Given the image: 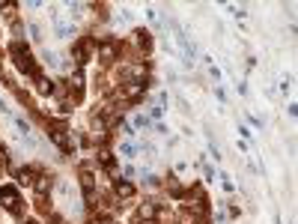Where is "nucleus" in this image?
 <instances>
[{
    "instance_id": "1",
    "label": "nucleus",
    "mask_w": 298,
    "mask_h": 224,
    "mask_svg": "<svg viewBox=\"0 0 298 224\" xmlns=\"http://www.w3.org/2000/svg\"><path fill=\"white\" fill-rule=\"evenodd\" d=\"M6 54H9L15 72L21 75V78H27V81H33L36 75L45 72V69L39 66V57L30 51V42H9V45H6Z\"/></svg>"
},
{
    "instance_id": "2",
    "label": "nucleus",
    "mask_w": 298,
    "mask_h": 224,
    "mask_svg": "<svg viewBox=\"0 0 298 224\" xmlns=\"http://www.w3.org/2000/svg\"><path fill=\"white\" fill-rule=\"evenodd\" d=\"M96 51H99V39L96 36H78L69 48V60L74 63V69H84L90 63H96Z\"/></svg>"
},
{
    "instance_id": "3",
    "label": "nucleus",
    "mask_w": 298,
    "mask_h": 224,
    "mask_svg": "<svg viewBox=\"0 0 298 224\" xmlns=\"http://www.w3.org/2000/svg\"><path fill=\"white\" fill-rule=\"evenodd\" d=\"M74 171H78V188H81L84 197L99 194V168H96V162H78Z\"/></svg>"
},
{
    "instance_id": "4",
    "label": "nucleus",
    "mask_w": 298,
    "mask_h": 224,
    "mask_svg": "<svg viewBox=\"0 0 298 224\" xmlns=\"http://www.w3.org/2000/svg\"><path fill=\"white\" fill-rule=\"evenodd\" d=\"M54 185H57V177L54 171L36 165V177H33V185H30V194L33 197H54Z\"/></svg>"
},
{
    "instance_id": "5",
    "label": "nucleus",
    "mask_w": 298,
    "mask_h": 224,
    "mask_svg": "<svg viewBox=\"0 0 298 224\" xmlns=\"http://www.w3.org/2000/svg\"><path fill=\"white\" fill-rule=\"evenodd\" d=\"M21 203H27V197L21 194V188L9 179V182H0V209H6V215L12 209H18Z\"/></svg>"
},
{
    "instance_id": "6",
    "label": "nucleus",
    "mask_w": 298,
    "mask_h": 224,
    "mask_svg": "<svg viewBox=\"0 0 298 224\" xmlns=\"http://www.w3.org/2000/svg\"><path fill=\"white\" fill-rule=\"evenodd\" d=\"M143 114L152 120V123H161L164 114H167V93H155V96H149L146 105H143Z\"/></svg>"
},
{
    "instance_id": "7",
    "label": "nucleus",
    "mask_w": 298,
    "mask_h": 224,
    "mask_svg": "<svg viewBox=\"0 0 298 224\" xmlns=\"http://www.w3.org/2000/svg\"><path fill=\"white\" fill-rule=\"evenodd\" d=\"M33 90H36V96H42V99H54V90H57V78L54 75H48V72H42V75H36L33 78Z\"/></svg>"
},
{
    "instance_id": "8",
    "label": "nucleus",
    "mask_w": 298,
    "mask_h": 224,
    "mask_svg": "<svg viewBox=\"0 0 298 224\" xmlns=\"http://www.w3.org/2000/svg\"><path fill=\"white\" fill-rule=\"evenodd\" d=\"M9 177H12V182L18 188H30L33 185V177H36V165H15Z\"/></svg>"
},
{
    "instance_id": "9",
    "label": "nucleus",
    "mask_w": 298,
    "mask_h": 224,
    "mask_svg": "<svg viewBox=\"0 0 298 224\" xmlns=\"http://www.w3.org/2000/svg\"><path fill=\"white\" fill-rule=\"evenodd\" d=\"M113 149H116V156H122L125 162H131V159L137 156V143H134V140H128V137H119Z\"/></svg>"
},
{
    "instance_id": "10",
    "label": "nucleus",
    "mask_w": 298,
    "mask_h": 224,
    "mask_svg": "<svg viewBox=\"0 0 298 224\" xmlns=\"http://www.w3.org/2000/svg\"><path fill=\"white\" fill-rule=\"evenodd\" d=\"M42 39H45V33H42V24H39V21H30V24H27V42H33V45H42Z\"/></svg>"
},
{
    "instance_id": "11",
    "label": "nucleus",
    "mask_w": 298,
    "mask_h": 224,
    "mask_svg": "<svg viewBox=\"0 0 298 224\" xmlns=\"http://www.w3.org/2000/svg\"><path fill=\"white\" fill-rule=\"evenodd\" d=\"M146 21H149V27H152V30H164L161 27L164 21H161V12L158 9H146Z\"/></svg>"
},
{
    "instance_id": "12",
    "label": "nucleus",
    "mask_w": 298,
    "mask_h": 224,
    "mask_svg": "<svg viewBox=\"0 0 298 224\" xmlns=\"http://www.w3.org/2000/svg\"><path fill=\"white\" fill-rule=\"evenodd\" d=\"M131 126H134V129H152L155 123H152V120H149V117H146V114L140 111V114H134V120H131Z\"/></svg>"
},
{
    "instance_id": "13",
    "label": "nucleus",
    "mask_w": 298,
    "mask_h": 224,
    "mask_svg": "<svg viewBox=\"0 0 298 224\" xmlns=\"http://www.w3.org/2000/svg\"><path fill=\"white\" fill-rule=\"evenodd\" d=\"M137 153H143V156H149V159H152V156L158 153V146H155L152 140H143V143H137Z\"/></svg>"
},
{
    "instance_id": "14",
    "label": "nucleus",
    "mask_w": 298,
    "mask_h": 224,
    "mask_svg": "<svg viewBox=\"0 0 298 224\" xmlns=\"http://www.w3.org/2000/svg\"><path fill=\"white\" fill-rule=\"evenodd\" d=\"M119 177H122V179H134V177H137V168H134L131 162H122V165H119Z\"/></svg>"
},
{
    "instance_id": "15",
    "label": "nucleus",
    "mask_w": 298,
    "mask_h": 224,
    "mask_svg": "<svg viewBox=\"0 0 298 224\" xmlns=\"http://www.w3.org/2000/svg\"><path fill=\"white\" fill-rule=\"evenodd\" d=\"M197 165H200V171H203V179H215V177H218V174H215V165H212V162L200 159Z\"/></svg>"
},
{
    "instance_id": "16",
    "label": "nucleus",
    "mask_w": 298,
    "mask_h": 224,
    "mask_svg": "<svg viewBox=\"0 0 298 224\" xmlns=\"http://www.w3.org/2000/svg\"><path fill=\"white\" fill-rule=\"evenodd\" d=\"M45 224H72V221H69L63 212H57V209H54L51 215H45Z\"/></svg>"
},
{
    "instance_id": "17",
    "label": "nucleus",
    "mask_w": 298,
    "mask_h": 224,
    "mask_svg": "<svg viewBox=\"0 0 298 224\" xmlns=\"http://www.w3.org/2000/svg\"><path fill=\"white\" fill-rule=\"evenodd\" d=\"M218 179H221V185H224V191H227V194H233V191H236V185H233V179H230L227 174H224V171L218 174Z\"/></svg>"
},
{
    "instance_id": "18",
    "label": "nucleus",
    "mask_w": 298,
    "mask_h": 224,
    "mask_svg": "<svg viewBox=\"0 0 298 224\" xmlns=\"http://www.w3.org/2000/svg\"><path fill=\"white\" fill-rule=\"evenodd\" d=\"M116 21H119V24H134V12H128V9H116Z\"/></svg>"
},
{
    "instance_id": "19",
    "label": "nucleus",
    "mask_w": 298,
    "mask_h": 224,
    "mask_svg": "<svg viewBox=\"0 0 298 224\" xmlns=\"http://www.w3.org/2000/svg\"><path fill=\"white\" fill-rule=\"evenodd\" d=\"M0 114H3V117H12V108L6 105V99H3V96H0Z\"/></svg>"
},
{
    "instance_id": "20",
    "label": "nucleus",
    "mask_w": 298,
    "mask_h": 224,
    "mask_svg": "<svg viewBox=\"0 0 298 224\" xmlns=\"http://www.w3.org/2000/svg\"><path fill=\"white\" fill-rule=\"evenodd\" d=\"M215 99H221V102H227V90H224V87H215Z\"/></svg>"
},
{
    "instance_id": "21",
    "label": "nucleus",
    "mask_w": 298,
    "mask_h": 224,
    "mask_svg": "<svg viewBox=\"0 0 298 224\" xmlns=\"http://www.w3.org/2000/svg\"><path fill=\"white\" fill-rule=\"evenodd\" d=\"M24 224H42V218H36V215H30V218H27Z\"/></svg>"
},
{
    "instance_id": "22",
    "label": "nucleus",
    "mask_w": 298,
    "mask_h": 224,
    "mask_svg": "<svg viewBox=\"0 0 298 224\" xmlns=\"http://www.w3.org/2000/svg\"><path fill=\"white\" fill-rule=\"evenodd\" d=\"M289 114H292V117L298 120V105H289Z\"/></svg>"
},
{
    "instance_id": "23",
    "label": "nucleus",
    "mask_w": 298,
    "mask_h": 224,
    "mask_svg": "<svg viewBox=\"0 0 298 224\" xmlns=\"http://www.w3.org/2000/svg\"><path fill=\"white\" fill-rule=\"evenodd\" d=\"M6 51V45H3V30H0V54H3Z\"/></svg>"
}]
</instances>
